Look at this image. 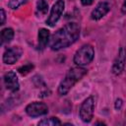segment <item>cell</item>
Segmentation results:
<instances>
[{
	"label": "cell",
	"instance_id": "obj_12",
	"mask_svg": "<svg viewBox=\"0 0 126 126\" xmlns=\"http://www.w3.org/2000/svg\"><path fill=\"white\" fill-rule=\"evenodd\" d=\"M14 37V31L11 28H6L1 31V44L10 42Z\"/></svg>",
	"mask_w": 126,
	"mask_h": 126
},
{
	"label": "cell",
	"instance_id": "obj_8",
	"mask_svg": "<svg viewBox=\"0 0 126 126\" xmlns=\"http://www.w3.org/2000/svg\"><path fill=\"white\" fill-rule=\"evenodd\" d=\"M125 63H126V48L121 47L114 62L112 65V73L114 75H119L122 73V71L124 70L125 67Z\"/></svg>",
	"mask_w": 126,
	"mask_h": 126
},
{
	"label": "cell",
	"instance_id": "obj_2",
	"mask_svg": "<svg viewBox=\"0 0 126 126\" xmlns=\"http://www.w3.org/2000/svg\"><path fill=\"white\" fill-rule=\"evenodd\" d=\"M86 74H87V70L85 68H82L81 66L71 68L67 72L65 78L61 81V83L58 87V94L60 95L67 94L68 92L71 90V88L77 82H79Z\"/></svg>",
	"mask_w": 126,
	"mask_h": 126
},
{
	"label": "cell",
	"instance_id": "obj_18",
	"mask_svg": "<svg viewBox=\"0 0 126 126\" xmlns=\"http://www.w3.org/2000/svg\"><path fill=\"white\" fill-rule=\"evenodd\" d=\"M121 106H122V100L120 98L116 99V101H115V108L116 109H120Z\"/></svg>",
	"mask_w": 126,
	"mask_h": 126
},
{
	"label": "cell",
	"instance_id": "obj_15",
	"mask_svg": "<svg viewBox=\"0 0 126 126\" xmlns=\"http://www.w3.org/2000/svg\"><path fill=\"white\" fill-rule=\"evenodd\" d=\"M28 2V0H9V3H8V6L9 8L11 9H17L19 8L21 5L23 4H26Z\"/></svg>",
	"mask_w": 126,
	"mask_h": 126
},
{
	"label": "cell",
	"instance_id": "obj_17",
	"mask_svg": "<svg viewBox=\"0 0 126 126\" xmlns=\"http://www.w3.org/2000/svg\"><path fill=\"white\" fill-rule=\"evenodd\" d=\"M5 11L4 9H1V22H0V25H4L5 23Z\"/></svg>",
	"mask_w": 126,
	"mask_h": 126
},
{
	"label": "cell",
	"instance_id": "obj_9",
	"mask_svg": "<svg viewBox=\"0 0 126 126\" xmlns=\"http://www.w3.org/2000/svg\"><path fill=\"white\" fill-rule=\"evenodd\" d=\"M4 84L7 90L16 92L19 90V81L14 71H9L4 75Z\"/></svg>",
	"mask_w": 126,
	"mask_h": 126
},
{
	"label": "cell",
	"instance_id": "obj_6",
	"mask_svg": "<svg viewBox=\"0 0 126 126\" xmlns=\"http://www.w3.org/2000/svg\"><path fill=\"white\" fill-rule=\"evenodd\" d=\"M26 112L31 117H38L41 115H45L48 112V107L43 102L34 101L30 103L26 107Z\"/></svg>",
	"mask_w": 126,
	"mask_h": 126
},
{
	"label": "cell",
	"instance_id": "obj_16",
	"mask_svg": "<svg viewBox=\"0 0 126 126\" xmlns=\"http://www.w3.org/2000/svg\"><path fill=\"white\" fill-rule=\"evenodd\" d=\"M32 68H33V65H32V64H26V65L20 67V68L18 69V71H19V73L22 74V75H27V74H29V73L32 71Z\"/></svg>",
	"mask_w": 126,
	"mask_h": 126
},
{
	"label": "cell",
	"instance_id": "obj_20",
	"mask_svg": "<svg viewBox=\"0 0 126 126\" xmlns=\"http://www.w3.org/2000/svg\"><path fill=\"white\" fill-rule=\"evenodd\" d=\"M121 11L123 14H126V0H124V2H123V5L121 7Z\"/></svg>",
	"mask_w": 126,
	"mask_h": 126
},
{
	"label": "cell",
	"instance_id": "obj_11",
	"mask_svg": "<svg viewBox=\"0 0 126 126\" xmlns=\"http://www.w3.org/2000/svg\"><path fill=\"white\" fill-rule=\"evenodd\" d=\"M49 36H50V33L48 30L42 28L38 31V48L44 49L46 47V45L50 40Z\"/></svg>",
	"mask_w": 126,
	"mask_h": 126
},
{
	"label": "cell",
	"instance_id": "obj_19",
	"mask_svg": "<svg viewBox=\"0 0 126 126\" xmlns=\"http://www.w3.org/2000/svg\"><path fill=\"white\" fill-rule=\"evenodd\" d=\"M94 0H81L82 4H83V5H85V6H88V5L93 4V2H94Z\"/></svg>",
	"mask_w": 126,
	"mask_h": 126
},
{
	"label": "cell",
	"instance_id": "obj_4",
	"mask_svg": "<svg viewBox=\"0 0 126 126\" xmlns=\"http://www.w3.org/2000/svg\"><path fill=\"white\" fill-rule=\"evenodd\" d=\"M64 8H65V2L64 0H57L53 7L51 8V11H50V14L46 20V24L49 26V27H54L55 24L58 22V20L60 19L63 11H64Z\"/></svg>",
	"mask_w": 126,
	"mask_h": 126
},
{
	"label": "cell",
	"instance_id": "obj_5",
	"mask_svg": "<svg viewBox=\"0 0 126 126\" xmlns=\"http://www.w3.org/2000/svg\"><path fill=\"white\" fill-rule=\"evenodd\" d=\"M94 101L93 96H90L84 100V102L80 107V112H79L80 118L84 122L88 123L92 120L93 114H94Z\"/></svg>",
	"mask_w": 126,
	"mask_h": 126
},
{
	"label": "cell",
	"instance_id": "obj_7",
	"mask_svg": "<svg viewBox=\"0 0 126 126\" xmlns=\"http://www.w3.org/2000/svg\"><path fill=\"white\" fill-rule=\"evenodd\" d=\"M22 53H23V50L18 46L9 47L5 50V52L3 54V62L5 64L12 65L20 59Z\"/></svg>",
	"mask_w": 126,
	"mask_h": 126
},
{
	"label": "cell",
	"instance_id": "obj_10",
	"mask_svg": "<svg viewBox=\"0 0 126 126\" xmlns=\"http://www.w3.org/2000/svg\"><path fill=\"white\" fill-rule=\"evenodd\" d=\"M110 10V4L108 2H100L96 5V7L92 11L91 18L94 21H97L104 17Z\"/></svg>",
	"mask_w": 126,
	"mask_h": 126
},
{
	"label": "cell",
	"instance_id": "obj_14",
	"mask_svg": "<svg viewBox=\"0 0 126 126\" xmlns=\"http://www.w3.org/2000/svg\"><path fill=\"white\" fill-rule=\"evenodd\" d=\"M61 121L56 118V117H50V118H45L39 121L38 125H43V126H54V125H60Z\"/></svg>",
	"mask_w": 126,
	"mask_h": 126
},
{
	"label": "cell",
	"instance_id": "obj_1",
	"mask_svg": "<svg viewBox=\"0 0 126 126\" xmlns=\"http://www.w3.org/2000/svg\"><path fill=\"white\" fill-rule=\"evenodd\" d=\"M80 35V26L77 23H68L55 32L49 40L52 50H60L73 44Z\"/></svg>",
	"mask_w": 126,
	"mask_h": 126
},
{
	"label": "cell",
	"instance_id": "obj_3",
	"mask_svg": "<svg viewBox=\"0 0 126 126\" xmlns=\"http://www.w3.org/2000/svg\"><path fill=\"white\" fill-rule=\"evenodd\" d=\"M94 57V50L91 44H85L79 48L74 55V63L78 66L90 64Z\"/></svg>",
	"mask_w": 126,
	"mask_h": 126
},
{
	"label": "cell",
	"instance_id": "obj_21",
	"mask_svg": "<svg viewBox=\"0 0 126 126\" xmlns=\"http://www.w3.org/2000/svg\"><path fill=\"white\" fill-rule=\"evenodd\" d=\"M125 124H126V114H125Z\"/></svg>",
	"mask_w": 126,
	"mask_h": 126
},
{
	"label": "cell",
	"instance_id": "obj_13",
	"mask_svg": "<svg viewBox=\"0 0 126 126\" xmlns=\"http://www.w3.org/2000/svg\"><path fill=\"white\" fill-rule=\"evenodd\" d=\"M47 10H48V4L46 3V1L45 0H37L36 10H35L36 16L40 17V16L45 15L47 13Z\"/></svg>",
	"mask_w": 126,
	"mask_h": 126
}]
</instances>
